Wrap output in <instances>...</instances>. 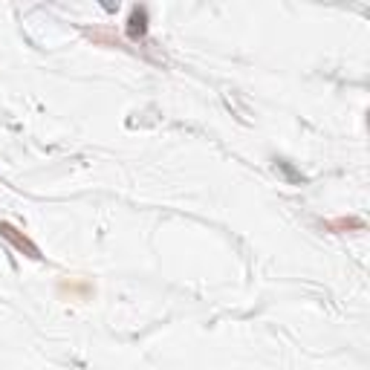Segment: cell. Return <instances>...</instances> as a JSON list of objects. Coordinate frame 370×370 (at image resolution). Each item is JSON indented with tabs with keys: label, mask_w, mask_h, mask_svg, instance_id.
I'll list each match as a JSON object with an SVG mask.
<instances>
[{
	"label": "cell",
	"mask_w": 370,
	"mask_h": 370,
	"mask_svg": "<svg viewBox=\"0 0 370 370\" xmlns=\"http://www.w3.org/2000/svg\"><path fill=\"white\" fill-rule=\"evenodd\" d=\"M128 35L133 41L148 35V6H133L130 9V15H128Z\"/></svg>",
	"instance_id": "cell-2"
},
{
	"label": "cell",
	"mask_w": 370,
	"mask_h": 370,
	"mask_svg": "<svg viewBox=\"0 0 370 370\" xmlns=\"http://www.w3.org/2000/svg\"><path fill=\"white\" fill-rule=\"evenodd\" d=\"M324 231H330V235H345V231H362L365 229V220L362 217H336V220H324L321 223Z\"/></svg>",
	"instance_id": "cell-3"
},
{
	"label": "cell",
	"mask_w": 370,
	"mask_h": 370,
	"mask_svg": "<svg viewBox=\"0 0 370 370\" xmlns=\"http://www.w3.org/2000/svg\"><path fill=\"white\" fill-rule=\"evenodd\" d=\"M64 290H70V295H76V298H87L93 292V286L90 284H81V281H64L61 284V292Z\"/></svg>",
	"instance_id": "cell-4"
},
{
	"label": "cell",
	"mask_w": 370,
	"mask_h": 370,
	"mask_svg": "<svg viewBox=\"0 0 370 370\" xmlns=\"http://www.w3.org/2000/svg\"><path fill=\"white\" fill-rule=\"evenodd\" d=\"M0 238H6L12 246H15V249L21 252V255H26V257H32V260H41V249H38V246L30 240V238H26L23 235V231H18L15 226H12V223H0Z\"/></svg>",
	"instance_id": "cell-1"
}]
</instances>
